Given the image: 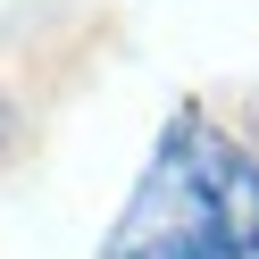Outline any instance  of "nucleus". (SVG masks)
Returning a JSON list of instances; mask_svg holds the SVG:
<instances>
[{
    "instance_id": "7ed1b4c3",
    "label": "nucleus",
    "mask_w": 259,
    "mask_h": 259,
    "mask_svg": "<svg viewBox=\"0 0 259 259\" xmlns=\"http://www.w3.org/2000/svg\"><path fill=\"white\" fill-rule=\"evenodd\" d=\"M0 151H9V109H0Z\"/></svg>"
},
{
    "instance_id": "f257e3e1",
    "label": "nucleus",
    "mask_w": 259,
    "mask_h": 259,
    "mask_svg": "<svg viewBox=\"0 0 259 259\" xmlns=\"http://www.w3.org/2000/svg\"><path fill=\"white\" fill-rule=\"evenodd\" d=\"M251 201H259V167L184 117L159 142L151 176L134 184L125 218L109 226L101 259H242Z\"/></svg>"
},
{
    "instance_id": "f03ea898",
    "label": "nucleus",
    "mask_w": 259,
    "mask_h": 259,
    "mask_svg": "<svg viewBox=\"0 0 259 259\" xmlns=\"http://www.w3.org/2000/svg\"><path fill=\"white\" fill-rule=\"evenodd\" d=\"M242 259H259V201H251V226H242Z\"/></svg>"
}]
</instances>
